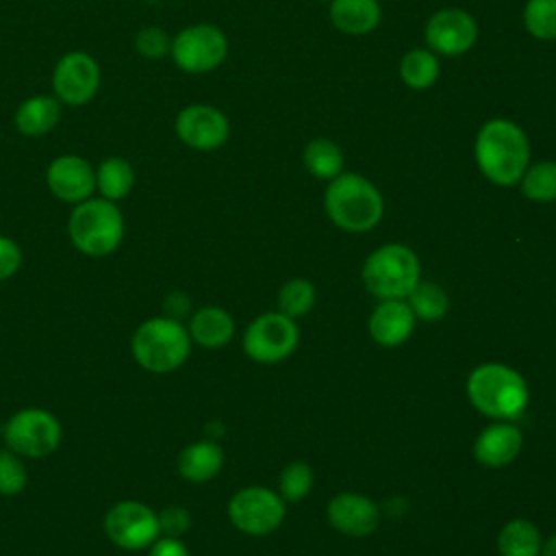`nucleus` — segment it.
Here are the masks:
<instances>
[{
  "instance_id": "obj_1",
  "label": "nucleus",
  "mask_w": 556,
  "mask_h": 556,
  "mask_svg": "<svg viewBox=\"0 0 556 556\" xmlns=\"http://www.w3.org/2000/svg\"><path fill=\"white\" fill-rule=\"evenodd\" d=\"M478 169L500 187L517 185L530 165V141L521 126L506 117L486 119L473 143Z\"/></svg>"
},
{
  "instance_id": "obj_2",
  "label": "nucleus",
  "mask_w": 556,
  "mask_h": 556,
  "mask_svg": "<svg viewBox=\"0 0 556 556\" xmlns=\"http://www.w3.org/2000/svg\"><path fill=\"white\" fill-rule=\"evenodd\" d=\"M324 208L334 226L348 232H367L382 219L384 202L371 180L354 172H341L328 180Z\"/></svg>"
},
{
  "instance_id": "obj_3",
  "label": "nucleus",
  "mask_w": 556,
  "mask_h": 556,
  "mask_svg": "<svg viewBox=\"0 0 556 556\" xmlns=\"http://www.w3.org/2000/svg\"><path fill=\"white\" fill-rule=\"evenodd\" d=\"M467 395L482 415L493 419H515L530 402L523 376L500 363L476 367L467 378Z\"/></svg>"
},
{
  "instance_id": "obj_4",
  "label": "nucleus",
  "mask_w": 556,
  "mask_h": 556,
  "mask_svg": "<svg viewBox=\"0 0 556 556\" xmlns=\"http://www.w3.org/2000/svg\"><path fill=\"white\" fill-rule=\"evenodd\" d=\"M191 350L189 330L172 317L146 319L130 339L132 358L152 374L178 369Z\"/></svg>"
},
{
  "instance_id": "obj_5",
  "label": "nucleus",
  "mask_w": 556,
  "mask_h": 556,
  "mask_svg": "<svg viewBox=\"0 0 556 556\" xmlns=\"http://www.w3.org/2000/svg\"><path fill=\"white\" fill-rule=\"evenodd\" d=\"M67 232L74 248L83 254L106 256L122 243L124 217L111 200L87 198L72 211Z\"/></svg>"
},
{
  "instance_id": "obj_6",
  "label": "nucleus",
  "mask_w": 556,
  "mask_h": 556,
  "mask_svg": "<svg viewBox=\"0 0 556 556\" xmlns=\"http://www.w3.org/2000/svg\"><path fill=\"white\" fill-rule=\"evenodd\" d=\"M363 282L380 300H404L419 282V261L410 248L387 243L367 256Z\"/></svg>"
},
{
  "instance_id": "obj_7",
  "label": "nucleus",
  "mask_w": 556,
  "mask_h": 556,
  "mask_svg": "<svg viewBox=\"0 0 556 556\" xmlns=\"http://www.w3.org/2000/svg\"><path fill=\"white\" fill-rule=\"evenodd\" d=\"M4 443L24 458H43L61 443V424L46 408H22L2 428Z\"/></svg>"
},
{
  "instance_id": "obj_8",
  "label": "nucleus",
  "mask_w": 556,
  "mask_h": 556,
  "mask_svg": "<svg viewBox=\"0 0 556 556\" xmlns=\"http://www.w3.org/2000/svg\"><path fill=\"white\" fill-rule=\"evenodd\" d=\"M169 54L182 72L206 74L226 59L228 39L224 30L213 24H193L172 39Z\"/></svg>"
},
{
  "instance_id": "obj_9",
  "label": "nucleus",
  "mask_w": 556,
  "mask_h": 556,
  "mask_svg": "<svg viewBox=\"0 0 556 556\" xmlns=\"http://www.w3.org/2000/svg\"><path fill=\"white\" fill-rule=\"evenodd\" d=\"M104 532L113 545L128 552L150 547L161 534L156 513L137 500H124L111 506L104 515Z\"/></svg>"
},
{
  "instance_id": "obj_10",
  "label": "nucleus",
  "mask_w": 556,
  "mask_h": 556,
  "mask_svg": "<svg viewBox=\"0 0 556 556\" xmlns=\"http://www.w3.org/2000/svg\"><path fill=\"white\" fill-rule=\"evenodd\" d=\"M228 517L243 534L263 536L282 523L285 500L265 486H248L232 495Z\"/></svg>"
},
{
  "instance_id": "obj_11",
  "label": "nucleus",
  "mask_w": 556,
  "mask_h": 556,
  "mask_svg": "<svg viewBox=\"0 0 556 556\" xmlns=\"http://www.w3.org/2000/svg\"><path fill=\"white\" fill-rule=\"evenodd\" d=\"M298 326L285 313L258 315L243 334V350L256 363H278L298 345Z\"/></svg>"
},
{
  "instance_id": "obj_12",
  "label": "nucleus",
  "mask_w": 556,
  "mask_h": 556,
  "mask_svg": "<svg viewBox=\"0 0 556 556\" xmlns=\"http://www.w3.org/2000/svg\"><path fill=\"white\" fill-rule=\"evenodd\" d=\"M424 39L434 54L458 56L478 41V22L463 9H441L426 22Z\"/></svg>"
},
{
  "instance_id": "obj_13",
  "label": "nucleus",
  "mask_w": 556,
  "mask_h": 556,
  "mask_svg": "<svg viewBox=\"0 0 556 556\" xmlns=\"http://www.w3.org/2000/svg\"><path fill=\"white\" fill-rule=\"evenodd\" d=\"M52 87L56 100L70 106L87 104L100 87V67L96 59L80 50L63 54L52 72Z\"/></svg>"
},
{
  "instance_id": "obj_14",
  "label": "nucleus",
  "mask_w": 556,
  "mask_h": 556,
  "mask_svg": "<svg viewBox=\"0 0 556 556\" xmlns=\"http://www.w3.org/2000/svg\"><path fill=\"white\" fill-rule=\"evenodd\" d=\"M178 139L193 150H217L226 143L230 135L228 117L211 104H189L185 106L174 122Z\"/></svg>"
},
{
  "instance_id": "obj_15",
  "label": "nucleus",
  "mask_w": 556,
  "mask_h": 556,
  "mask_svg": "<svg viewBox=\"0 0 556 556\" xmlns=\"http://www.w3.org/2000/svg\"><path fill=\"white\" fill-rule=\"evenodd\" d=\"M46 182L52 195L63 202H83L96 189V172L93 167L76 154L56 156L46 172Z\"/></svg>"
},
{
  "instance_id": "obj_16",
  "label": "nucleus",
  "mask_w": 556,
  "mask_h": 556,
  "mask_svg": "<svg viewBox=\"0 0 556 556\" xmlns=\"http://www.w3.org/2000/svg\"><path fill=\"white\" fill-rule=\"evenodd\" d=\"M378 506L358 493H339L328 504V521L348 536H367L378 528Z\"/></svg>"
},
{
  "instance_id": "obj_17",
  "label": "nucleus",
  "mask_w": 556,
  "mask_h": 556,
  "mask_svg": "<svg viewBox=\"0 0 556 556\" xmlns=\"http://www.w3.org/2000/svg\"><path fill=\"white\" fill-rule=\"evenodd\" d=\"M415 313L404 300H382L369 317V334L384 348L404 343L415 328Z\"/></svg>"
},
{
  "instance_id": "obj_18",
  "label": "nucleus",
  "mask_w": 556,
  "mask_h": 556,
  "mask_svg": "<svg viewBox=\"0 0 556 556\" xmlns=\"http://www.w3.org/2000/svg\"><path fill=\"white\" fill-rule=\"evenodd\" d=\"M521 445V430L508 421H500L478 434L473 443V456L484 467H504L517 458Z\"/></svg>"
},
{
  "instance_id": "obj_19",
  "label": "nucleus",
  "mask_w": 556,
  "mask_h": 556,
  "mask_svg": "<svg viewBox=\"0 0 556 556\" xmlns=\"http://www.w3.org/2000/svg\"><path fill=\"white\" fill-rule=\"evenodd\" d=\"M330 24L343 35H367L382 17L378 0H330L328 2Z\"/></svg>"
},
{
  "instance_id": "obj_20",
  "label": "nucleus",
  "mask_w": 556,
  "mask_h": 556,
  "mask_svg": "<svg viewBox=\"0 0 556 556\" xmlns=\"http://www.w3.org/2000/svg\"><path fill=\"white\" fill-rule=\"evenodd\" d=\"M224 465V452L215 441L189 443L178 454V471L189 482H208L219 473Z\"/></svg>"
},
{
  "instance_id": "obj_21",
  "label": "nucleus",
  "mask_w": 556,
  "mask_h": 556,
  "mask_svg": "<svg viewBox=\"0 0 556 556\" xmlns=\"http://www.w3.org/2000/svg\"><path fill=\"white\" fill-rule=\"evenodd\" d=\"M235 334L232 317L219 306H204L189 321V337L202 348H222Z\"/></svg>"
},
{
  "instance_id": "obj_22",
  "label": "nucleus",
  "mask_w": 556,
  "mask_h": 556,
  "mask_svg": "<svg viewBox=\"0 0 556 556\" xmlns=\"http://www.w3.org/2000/svg\"><path fill=\"white\" fill-rule=\"evenodd\" d=\"M61 117L56 98L33 96L24 100L15 111V128L26 137H39L50 132Z\"/></svg>"
},
{
  "instance_id": "obj_23",
  "label": "nucleus",
  "mask_w": 556,
  "mask_h": 556,
  "mask_svg": "<svg viewBox=\"0 0 556 556\" xmlns=\"http://www.w3.org/2000/svg\"><path fill=\"white\" fill-rule=\"evenodd\" d=\"M304 167L319 180H332L343 172V152L328 137H315L304 146Z\"/></svg>"
},
{
  "instance_id": "obj_24",
  "label": "nucleus",
  "mask_w": 556,
  "mask_h": 556,
  "mask_svg": "<svg viewBox=\"0 0 556 556\" xmlns=\"http://www.w3.org/2000/svg\"><path fill=\"white\" fill-rule=\"evenodd\" d=\"M400 78L406 87L424 91L439 78V59L430 48H413L400 61Z\"/></svg>"
},
{
  "instance_id": "obj_25",
  "label": "nucleus",
  "mask_w": 556,
  "mask_h": 556,
  "mask_svg": "<svg viewBox=\"0 0 556 556\" xmlns=\"http://www.w3.org/2000/svg\"><path fill=\"white\" fill-rule=\"evenodd\" d=\"M541 545L539 528L526 519L508 521L497 536V549L502 556H539Z\"/></svg>"
},
{
  "instance_id": "obj_26",
  "label": "nucleus",
  "mask_w": 556,
  "mask_h": 556,
  "mask_svg": "<svg viewBox=\"0 0 556 556\" xmlns=\"http://www.w3.org/2000/svg\"><path fill=\"white\" fill-rule=\"evenodd\" d=\"M135 185V169L122 156H111L100 163L96 169V189L102 193L104 200H122L130 193Z\"/></svg>"
},
{
  "instance_id": "obj_27",
  "label": "nucleus",
  "mask_w": 556,
  "mask_h": 556,
  "mask_svg": "<svg viewBox=\"0 0 556 556\" xmlns=\"http://www.w3.org/2000/svg\"><path fill=\"white\" fill-rule=\"evenodd\" d=\"M521 193L532 202H554L556 200V161L530 163L523 172Z\"/></svg>"
},
{
  "instance_id": "obj_28",
  "label": "nucleus",
  "mask_w": 556,
  "mask_h": 556,
  "mask_svg": "<svg viewBox=\"0 0 556 556\" xmlns=\"http://www.w3.org/2000/svg\"><path fill=\"white\" fill-rule=\"evenodd\" d=\"M408 306L413 308L415 317L426 321H437L447 313L450 300L447 293L434 282H417L415 289L408 293Z\"/></svg>"
},
{
  "instance_id": "obj_29",
  "label": "nucleus",
  "mask_w": 556,
  "mask_h": 556,
  "mask_svg": "<svg viewBox=\"0 0 556 556\" xmlns=\"http://www.w3.org/2000/svg\"><path fill=\"white\" fill-rule=\"evenodd\" d=\"M521 20L534 39L556 41V0H528Z\"/></svg>"
},
{
  "instance_id": "obj_30",
  "label": "nucleus",
  "mask_w": 556,
  "mask_h": 556,
  "mask_svg": "<svg viewBox=\"0 0 556 556\" xmlns=\"http://www.w3.org/2000/svg\"><path fill=\"white\" fill-rule=\"evenodd\" d=\"M313 304H315V287L304 278L289 280L278 293V308L291 319L308 313Z\"/></svg>"
},
{
  "instance_id": "obj_31",
  "label": "nucleus",
  "mask_w": 556,
  "mask_h": 556,
  "mask_svg": "<svg viewBox=\"0 0 556 556\" xmlns=\"http://www.w3.org/2000/svg\"><path fill=\"white\" fill-rule=\"evenodd\" d=\"M313 486V471L306 463H291L280 473V497L285 502H300Z\"/></svg>"
},
{
  "instance_id": "obj_32",
  "label": "nucleus",
  "mask_w": 556,
  "mask_h": 556,
  "mask_svg": "<svg viewBox=\"0 0 556 556\" xmlns=\"http://www.w3.org/2000/svg\"><path fill=\"white\" fill-rule=\"evenodd\" d=\"M28 482V471L22 463V456L15 452L0 450V493L2 495H17L24 491Z\"/></svg>"
},
{
  "instance_id": "obj_33",
  "label": "nucleus",
  "mask_w": 556,
  "mask_h": 556,
  "mask_svg": "<svg viewBox=\"0 0 556 556\" xmlns=\"http://www.w3.org/2000/svg\"><path fill=\"white\" fill-rule=\"evenodd\" d=\"M135 46H137L139 54H143L148 59H161L163 54L169 52L172 39L167 37V33L163 28L150 26V28H143L137 33Z\"/></svg>"
},
{
  "instance_id": "obj_34",
  "label": "nucleus",
  "mask_w": 556,
  "mask_h": 556,
  "mask_svg": "<svg viewBox=\"0 0 556 556\" xmlns=\"http://www.w3.org/2000/svg\"><path fill=\"white\" fill-rule=\"evenodd\" d=\"M156 517H159V530L163 536L180 539L191 526V515L182 506H167L161 513H156Z\"/></svg>"
},
{
  "instance_id": "obj_35",
  "label": "nucleus",
  "mask_w": 556,
  "mask_h": 556,
  "mask_svg": "<svg viewBox=\"0 0 556 556\" xmlns=\"http://www.w3.org/2000/svg\"><path fill=\"white\" fill-rule=\"evenodd\" d=\"M20 265H22L20 245L13 239L0 235V280H7L13 274H17Z\"/></svg>"
},
{
  "instance_id": "obj_36",
  "label": "nucleus",
  "mask_w": 556,
  "mask_h": 556,
  "mask_svg": "<svg viewBox=\"0 0 556 556\" xmlns=\"http://www.w3.org/2000/svg\"><path fill=\"white\" fill-rule=\"evenodd\" d=\"M148 556H189V549L185 547V543L180 539L163 536L150 545Z\"/></svg>"
},
{
  "instance_id": "obj_37",
  "label": "nucleus",
  "mask_w": 556,
  "mask_h": 556,
  "mask_svg": "<svg viewBox=\"0 0 556 556\" xmlns=\"http://www.w3.org/2000/svg\"><path fill=\"white\" fill-rule=\"evenodd\" d=\"M539 556H556V534H552L543 545H541V554Z\"/></svg>"
},
{
  "instance_id": "obj_38",
  "label": "nucleus",
  "mask_w": 556,
  "mask_h": 556,
  "mask_svg": "<svg viewBox=\"0 0 556 556\" xmlns=\"http://www.w3.org/2000/svg\"><path fill=\"white\" fill-rule=\"evenodd\" d=\"M319 2H330V0H319Z\"/></svg>"
}]
</instances>
